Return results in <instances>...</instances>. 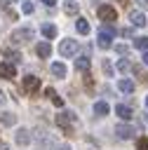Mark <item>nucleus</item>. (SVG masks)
I'll return each mask as SVG.
<instances>
[{
    "instance_id": "f3484780",
    "label": "nucleus",
    "mask_w": 148,
    "mask_h": 150,
    "mask_svg": "<svg viewBox=\"0 0 148 150\" xmlns=\"http://www.w3.org/2000/svg\"><path fill=\"white\" fill-rule=\"evenodd\" d=\"M115 112H117V117H122V120H129V117H132V108L125 105V103L115 105Z\"/></svg>"
},
{
    "instance_id": "412c9836",
    "label": "nucleus",
    "mask_w": 148,
    "mask_h": 150,
    "mask_svg": "<svg viewBox=\"0 0 148 150\" xmlns=\"http://www.w3.org/2000/svg\"><path fill=\"white\" fill-rule=\"evenodd\" d=\"M78 9H80V5H78L75 0H66V2H63V12H66V14H78Z\"/></svg>"
},
{
    "instance_id": "39448f33",
    "label": "nucleus",
    "mask_w": 148,
    "mask_h": 150,
    "mask_svg": "<svg viewBox=\"0 0 148 150\" xmlns=\"http://www.w3.org/2000/svg\"><path fill=\"white\" fill-rule=\"evenodd\" d=\"M59 52H61V56H73V54L78 52V42L70 40V38H66V40L59 45Z\"/></svg>"
},
{
    "instance_id": "4be33fe9",
    "label": "nucleus",
    "mask_w": 148,
    "mask_h": 150,
    "mask_svg": "<svg viewBox=\"0 0 148 150\" xmlns=\"http://www.w3.org/2000/svg\"><path fill=\"white\" fill-rule=\"evenodd\" d=\"M134 47H136V49H141V52H148V38H146V35L134 38Z\"/></svg>"
},
{
    "instance_id": "f8f14e48",
    "label": "nucleus",
    "mask_w": 148,
    "mask_h": 150,
    "mask_svg": "<svg viewBox=\"0 0 148 150\" xmlns=\"http://www.w3.org/2000/svg\"><path fill=\"white\" fill-rule=\"evenodd\" d=\"M35 52H38V56H40V59H49L52 47H49V42H40V45H35Z\"/></svg>"
},
{
    "instance_id": "f257e3e1",
    "label": "nucleus",
    "mask_w": 148,
    "mask_h": 150,
    "mask_svg": "<svg viewBox=\"0 0 148 150\" xmlns=\"http://www.w3.org/2000/svg\"><path fill=\"white\" fill-rule=\"evenodd\" d=\"M113 35H115V28H113V26H101V28H99V35H96L99 47H101V49L113 47Z\"/></svg>"
},
{
    "instance_id": "4468645a",
    "label": "nucleus",
    "mask_w": 148,
    "mask_h": 150,
    "mask_svg": "<svg viewBox=\"0 0 148 150\" xmlns=\"http://www.w3.org/2000/svg\"><path fill=\"white\" fill-rule=\"evenodd\" d=\"M40 30H42V35H45L47 40L56 38V26H54V23H42V28H40Z\"/></svg>"
},
{
    "instance_id": "f03ea898",
    "label": "nucleus",
    "mask_w": 148,
    "mask_h": 150,
    "mask_svg": "<svg viewBox=\"0 0 148 150\" xmlns=\"http://www.w3.org/2000/svg\"><path fill=\"white\" fill-rule=\"evenodd\" d=\"M9 40H12V45H26V42L33 40V28H19V30H12Z\"/></svg>"
},
{
    "instance_id": "9d476101",
    "label": "nucleus",
    "mask_w": 148,
    "mask_h": 150,
    "mask_svg": "<svg viewBox=\"0 0 148 150\" xmlns=\"http://www.w3.org/2000/svg\"><path fill=\"white\" fill-rule=\"evenodd\" d=\"M115 134H117V138H132L134 136V129L129 124H117L115 127Z\"/></svg>"
},
{
    "instance_id": "7ed1b4c3",
    "label": "nucleus",
    "mask_w": 148,
    "mask_h": 150,
    "mask_svg": "<svg viewBox=\"0 0 148 150\" xmlns=\"http://www.w3.org/2000/svg\"><path fill=\"white\" fill-rule=\"evenodd\" d=\"M33 138L40 143V150H49V148H54V136H49V131L38 129V134H35Z\"/></svg>"
},
{
    "instance_id": "a878e982",
    "label": "nucleus",
    "mask_w": 148,
    "mask_h": 150,
    "mask_svg": "<svg viewBox=\"0 0 148 150\" xmlns=\"http://www.w3.org/2000/svg\"><path fill=\"white\" fill-rule=\"evenodd\" d=\"M115 52H117L120 56H127V54H129V47H125V45H115Z\"/></svg>"
},
{
    "instance_id": "473e14b6",
    "label": "nucleus",
    "mask_w": 148,
    "mask_h": 150,
    "mask_svg": "<svg viewBox=\"0 0 148 150\" xmlns=\"http://www.w3.org/2000/svg\"><path fill=\"white\" fill-rule=\"evenodd\" d=\"M2 103H5V94L0 91V105H2Z\"/></svg>"
},
{
    "instance_id": "c85d7f7f",
    "label": "nucleus",
    "mask_w": 148,
    "mask_h": 150,
    "mask_svg": "<svg viewBox=\"0 0 148 150\" xmlns=\"http://www.w3.org/2000/svg\"><path fill=\"white\" fill-rule=\"evenodd\" d=\"M103 73H106V75H113V66H110L108 61H103Z\"/></svg>"
},
{
    "instance_id": "dca6fc26",
    "label": "nucleus",
    "mask_w": 148,
    "mask_h": 150,
    "mask_svg": "<svg viewBox=\"0 0 148 150\" xmlns=\"http://www.w3.org/2000/svg\"><path fill=\"white\" fill-rule=\"evenodd\" d=\"M45 96H47V98H49V101H52V103H54L56 108H61V105H63V101H61V96H59V94H56L54 89H45Z\"/></svg>"
},
{
    "instance_id": "cd10ccee",
    "label": "nucleus",
    "mask_w": 148,
    "mask_h": 150,
    "mask_svg": "<svg viewBox=\"0 0 148 150\" xmlns=\"http://www.w3.org/2000/svg\"><path fill=\"white\" fill-rule=\"evenodd\" d=\"M33 9H35L33 2H23V12H26V14H33Z\"/></svg>"
},
{
    "instance_id": "bb28decb",
    "label": "nucleus",
    "mask_w": 148,
    "mask_h": 150,
    "mask_svg": "<svg viewBox=\"0 0 148 150\" xmlns=\"http://www.w3.org/2000/svg\"><path fill=\"white\" fill-rule=\"evenodd\" d=\"M136 148H139V150H148V141H146V138H139V141H136Z\"/></svg>"
},
{
    "instance_id": "7c9ffc66",
    "label": "nucleus",
    "mask_w": 148,
    "mask_h": 150,
    "mask_svg": "<svg viewBox=\"0 0 148 150\" xmlns=\"http://www.w3.org/2000/svg\"><path fill=\"white\" fill-rule=\"evenodd\" d=\"M136 2H139V7H141V9H148V0H136Z\"/></svg>"
},
{
    "instance_id": "0eeeda50",
    "label": "nucleus",
    "mask_w": 148,
    "mask_h": 150,
    "mask_svg": "<svg viewBox=\"0 0 148 150\" xmlns=\"http://www.w3.org/2000/svg\"><path fill=\"white\" fill-rule=\"evenodd\" d=\"M0 77H2V80H14V77H16V68H14V63H9V61L0 63Z\"/></svg>"
},
{
    "instance_id": "20e7f679",
    "label": "nucleus",
    "mask_w": 148,
    "mask_h": 150,
    "mask_svg": "<svg viewBox=\"0 0 148 150\" xmlns=\"http://www.w3.org/2000/svg\"><path fill=\"white\" fill-rule=\"evenodd\" d=\"M73 122H75V115H73V112H59V115H56V124H59V127H61L66 134L70 131Z\"/></svg>"
},
{
    "instance_id": "423d86ee",
    "label": "nucleus",
    "mask_w": 148,
    "mask_h": 150,
    "mask_svg": "<svg viewBox=\"0 0 148 150\" xmlns=\"http://www.w3.org/2000/svg\"><path fill=\"white\" fill-rule=\"evenodd\" d=\"M23 89H26L28 94H35V91L40 89V77H35V75L28 73V75L23 77Z\"/></svg>"
},
{
    "instance_id": "2eb2a0df",
    "label": "nucleus",
    "mask_w": 148,
    "mask_h": 150,
    "mask_svg": "<svg viewBox=\"0 0 148 150\" xmlns=\"http://www.w3.org/2000/svg\"><path fill=\"white\" fill-rule=\"evenodd\" d=\"M49 70H52V75H54V77H66V66H63V63H59V61H56V63H52V66H49Z\"/></svg>"
},
{
    "instance_id": "ddd939ff",
    "label": "nucleus",
    "mask_w": 148,
    "mask_h": 150,
    "mask_svg": "<svg viewBox=\"0 0 148 150\" xmlns=\"http://www.w3.org/2000/svg\"><path fill=\"white\" fill-rule=\"evenodd\" d=\"M117 89H120L122 94H132V91H134V82L127 80V77H122V80L117 82Z\"/></svg>"
},
{
    "instance_id": "6ab92c4d",
    "label": "nucleus",
    "mask_w": 148,
    "mask_h": 150,
    "mask_svg": "<svg viewBox=\"0 0 148 150\" xmlns=\"http://www.w3.org/2000/svg\"><path fill=\"white\" fill-rule=\"evenodd\" d=\"M75 68L78 70H87L89 68V54H82L80 59H75Z\"/></svg>"
},
{
    "instance_id": "393cba45",
    "label": "nucleus",
    "mask_w": 148,
    "mask_h": 150,
    "mask_svg": "<svg viewBox=\"0 0 148 150\" xmlns=\"http://www.w3.org/2000/svg\"><path fill=\"white\" fill-rule=\"evenodd\" d=\"M117 70H120V73H127V70H129V61H127V59H120V61H117Z\"/></svg>"
},
{
    "instance_id": "72a5a7b5",
    "label": "nucleus",
    "mask_w": 148,
    "mask_h": 150,
    "mask_svg": "<svg viewBox=\"0 0 148 150\" xmlns=\"http://www.w3.org/2000/svg\"><path fill=\"white\" fill-rule=\"evenodd\" d=\"M0 150H9V145H5V143H0Z\"/></svg>"
},
{
    "instance_id": "e433bc0d",
    "label": "nucleus",
    "mask_w": 148,
    "mask_h": 150,
    "mask_svg": "<svg viewBox=\"0 0 148 150\" xmlns=\"http://www.w3.org/2000/svg\"><path fill=\"white\" fill-rule=\"evenodd\" d=\"M146 105H148V98H146Z\"/></svg>"
},
{
    "instance_id": "2f4dec72",
    "label": "nucleus",
    "mask_w": 148,
    "mask_h": 150,
    "mask_svg": "<svg viewBox=\"0 0 148 150\" xmlns=\"http://www.w3.org/2000/svg\"><path fill=\"white\" fill-rule=\"evenodd\" d=\"M42 2H45L47 7H52V5H56V0H42Z\"/></svg>"
},
{
    "instance_id": "5701e85b",
    "label": "nucleus",
    "mask_w": 148,
    "mask_h": 150,
    "mask_svg": "<svg viewBox=\"0 0 148 150\" xmlns=\"http://www.w3.org/2000/svg\"><path fill=\"white\" fill-rule=\"evenodd\" d=\"M2 52H5V56H7V59H9V63H21V61H23V59H21V54H19V52H9V49H7V47H5V49H2Z\"/></svg>"
},
{
    "instance_id": "c756f323",
    "label": "nucleus",
    "mask_w": 148,
    "mask_h": 150,
    "mask_svg": "<svg viewBox=\"0 0 148 150\" xmlns=\"http://www.w3.org/2000/svg\"><path fill=\"white\" fill-rule=\"evenodd\" d=\"M132 33H134L132 28H122V30H120V35H122V38H132Z\"/></svg>"
},
{
    "instance_id": "6e6552de",
    "label": "nucleus",
    "mask_w": 148,
    "mask_h": 150,
    "mask_svg": "<svg viewBox=\"0 0 148 150\" xmlns=\"http://www.w3.org/2000/svg\"><path fill=\"white\" fill-rule=\"evenodd\" d=\"M115 16H117V14H115V9H113L110 5H101V7H99V19H103V21L110 23V21H115Z\"/></svg>"
},
{
    "instance_id": "9b49d317",
    "label": "nucleus",
    "mask_w": 148,
    "mask_h": 150,
    "mask_svg": "<svg viewBox=\"0 0 148 150\" xmlns=\"http://www.w3.org/2000/svg\"><path fill=\"white\" fill-rule=\"evenodd\" d=\"M129 21H132L134 26H146V23H148V19H146L143 12H129Z\"/></svg>"
},
{
    "instance_id": "1a4fd4ad",
    "label": "nucleus",
    "mask_w": 148,
    "mask_h": 150,
    "mask_svg": "<svg viewBox=\"0 0 148 150\" xmlns=\"http://www.w3.org/2000/svg\"><path fill=\"white\" fill-rule=\"evenodd\" d=\"M14 138H16L19 145H28V143L33 141V134H31L28 129H16V136H14Z\"/></svg>"
},
{
    "instance_id": "c9c22d12",
    "label": "nucleus",
    "mask_w": 148,
    "mask_h": 150,
    "mask_svg": "<svg viewBox=\"0 0 148 150\" xmlns=\"http://www.w3.org/2000/svg\"><path fill=\"white\" fill-rule=\"evenodd\" d=\"M59 150H70V145H61V148H59Z\"/></svg>"
},
{
    "instance_id": "f704fd0d",
    "label": "nucleus",
    "mask_w": 148,
    "mask_h": 150,
    "mask_svg": "<svg viewBox=\"0 0 148 150\" xmlns=\"http://www.w3.org/2000/svg\"><path fill=\"white\" fill-rule=\"evenodd\" d=\"M143 63H148V52H146V54H143Z\"/></svg>"
},
{
    "instance_id": "a211bd4d",
    "label": "nucleus",
    "mask_w": 148,
    "mask_h": 150,
    "mask_svg": "<svg viewBox=\"0 0 148 150\" xmlns=\"http://www.w3.org/2000/svg\"><path fill=\"white\" fill-rule=\"evenodd\" d=\"M75 28H78L80 35H87V33H89V21H87V19H78V21H75Z\"/></svg>"
},
{
    "instance_id": "aec40b11",
    "label": "nucleus",
    "mask_w": 148,
    "mask_h": 150,
    "mask_svg": "<svg viewBox=\"0 0 148 150\" xmlns=\"http://www.w3.org/2000/svg\"><path fill=\"white\" fill-rule=\"evenodd\" d=\"M108 110H110V108H108V103H106V101H99V103H94V112H96L99 117L108 115Z\"/></svg>"
},
{
    "instance_id": "b1692460",
    "label": "nucleus",
    "mask_w": 148,
    "mask_h": 150,
    "mask_svg": "<svg viewBox=\"0 0 148 150\" xmlns=\"http://www.w3.org/2000/svg\"><path fill=\"white\" fill-rule=\"evenodd\" d=\"M0 124H2V127H12V124H16V115H12V112H5V115L0 117Z\"/></svg>"
}]
</instances>
